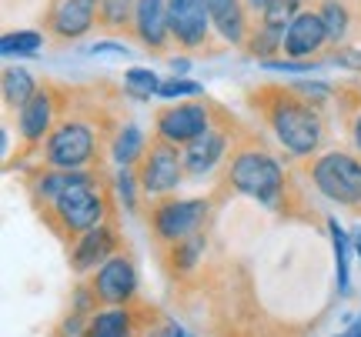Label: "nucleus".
Returning a JSON list of instances; mask_svg holds the SVG:
<instances>
[{"label":"nucleus","instance_id":"f257e3e1","mask_svg":"<svg viewBox=\"0 0 361 337\" xmlns=\"http://www.w3.org/2000/svg\"><path fill=\"white\" fill-rule=\"evenodd\" d=\"M268 120L288 154L311 157L322 147L324 130H322L318 107L308 104V101H301L291 87H284V94H274V101H271V107H268Z\"/></svg>","mask_w":361,"mask_h":337},{"label":"nucleus","instance_id":"f03ea898","mask_svg":"<svg viewBox=\"0 0 361 337\" xmlns=\"http://www.w3.org/2000/svg\"><path fill=\"white\" fill-rule=\"evenodd\" d=\"M228 181H231V187L238 194H247V197H255V201L274 204L284 191V170L268 151L247 147L241 154H234Z\"/></svg>","mask_w":361,"mask_h":337},{"label":"nucleus","instance_id":"7ed1b4c3","mask_svg":"<svg viewBox=\"0 0 361 337\" xmlns=\"http://www.w3.org/2000/svg\"><path fill=\"white\" fill-rule=\"evenodd\" d=\"M311 181L322 197L335 201L341 208L361 204V160L348 151H328L311 164Z\"/></svg>","mask_w":361,"mask_h":337},{"label":"nucleus","instance_id":"20e7f679","mask_svg":"<svg viewBox=\"0 0 361 337\" xmlns=\"http://www.w3.org/2000/svg\"><path fill=\"white\" fill-rule=\"evenodd\" d=\"M54 210L71 234H87L104 224V194L94 174H80L78 181L67 187L64 194L54 201Z\"/></svg>","mask_w":361,"mask_h":337},{"label":"nucleus","instance_id":"39448f33","mask_svg":"<svg viewBox=\"0 0 361 337\" xmlns=\"http://www.w3.org/2000/svg\"><path fill=\"white\" fill-rule=\"evenodd\" d=\"M207 214H211L207 201H161L151 210V227H154V234L161 241L178 244V241L201 231Z\"/></svg>","mask_w":361,"mask_h":337},{"label":"nucleus","instance_id":"423d86ee","mask_svg":"<svg viewBox=\"0 0 361 337\" xmlns=\"http://www.w3.org/2000/svg\"><path fill=\"white\" fill-rule=\"evenodd\" d=\"M184 154H180L178 147L164 137H157L151 147H147V154H144V164L137 170V177H141V187L147 194H168L180 184V174H184Z\"/></svg>","mask_w":361,"mask_h":337},{"label":"nucleus","instance_id":"0eeeda50","mask_svg":"<svg viewBox=\"0 0 361 337\" xmlns=\"http://www.w3.org/2000/svg\"><path fill=\"white\" fill-rule=\"evenodd\" d=\"M94 157V130L80 120H64L47 141V164L57 170H80Z\"/></svg>","mask_w":361,"mask_h":337},{"label":"nucleus","instance_id":"6e6552de","mask_svg":"<svg viewBox=\"0 0 361 337\" xmlns=\"http://www.w3.org/2000/svg\"><path fill=\"white\" fill-rule=\"evenodd\" d=\"M171 13V37L178 40L184 51H197L204 47L207 27H211V13H207L204 0H168Z\"/></svg>","mask_w":361,"mask_h":337},{"label":"nucleus","instance_id":"1a4fd4ad","mask_svg":"<svg viewBox=\"0 0 361 337\" xmlns=\"http://www.w3.org/2000/svg\"><path fill=\"white\" fill-rule=\"evenodd\" d=\"M211 130V114L204 104H178L157 114V137L171 144H191Z\"/></svg>","mask_w":361,"mask_h":337},{"label":"nucleus","instance_id":"9d476101","mask_svg":"<svg viewBox=\"0 0 361 337\" xmlns=\"http://www.w3.org/2000/svg\"><path fill=\"white\" fill-rule=\"evenodd\" d=\"M134 30L151 53H161L171 37L168 0H134Z\"/></svg>","mask_w":361,"mask_h":337},{"label":"nucleus","instance_id":"9b49d317","mask_svg":"<svg viewBox=\"0 0 361 337\" xmlns=\"http://www.w3.org/2000/svg\"><path fill=\"white\" fill-rule=\"evenodd\" d=\"M324 44H328V30H324L318 11H301L284 30V57L308 61L314 53H322Z\"/></svg>","mask_w":361,"mask_h":337},{"label":"nucleus","instance_id":"f8f14e48","mask_svg":"<svg viewBox=\"0 0 361 337\" xmlns=\"http://www.w3.org/2000/svg\"><path fill=\"white\" fill-rule=\"evenodd\" d=\"M134 287H137V271L121 254H114L107 264H101V271L94 277V294L104 304H124V300H130Z\"/></svg>","mask_w":361,"mask_h":337},{"label":"nucleus","instance_id":"ddd939ff","mask_svg":"<svg viewBox=\"0 0 361 337\" xmlns=\"http://www.w3.org/2000/svg\"><path fill=\"white\" fill-rule=\"evenodd\" d=\"M94 24H97V0H64L54 11L51 30L57 37L74 40V37H84Z\"/></svg>","mask_w":361,"mask_h":337},{"label":"nucleus","instance_id":"4468645a","mask_svg":"<svg viewBox=\"0 0 361 337\" xmlns=\"http://www.w3.org/2000/svg\"><path fill=\"white\" fill-rule=\"evenodd\" d=\"M117 250V237L114 231L101 224V227H94L80 237L78 250H74V271H90V267H97V264H107V260L114 257Z\"/></svg>","mask_w":361,"mask_h":337},{"label":"nucleus","instance_id":"2eb2a0df","mask_svg":"<svg viewBox=\"0 0 361 337\" xmlns=\"http://www.w3.org/2000/svg\"><path fill=\"white\" fill-rule=\"evenodd\" d=\"M207 13H211V24L218 27V34L228 44H247V17L241 0H204Z\"/></svg>","mask_w":361,"mask_h":337},{"label":"nucleus","instance_id":"dca6fc26","mask_svg":"<svg viewBox=\"0 0 361 337\" xmlns=\"http://www.w3.org/2000/svg\"><path fill=\"white\" fill-rule=\"evenodd\" d=\"M224 147H228L224 130H207V134H201L197 141L184 144V167L191 170V174H207V170L221 160Z\"/></svg>","mask_w":361,"mask_h":337},{"label":"nucleus","instance_id":"f3484780","mask_svg":"<svg viewBox=\"0 0 361 337\" xmlns=\"http://www.w3.org/2000/svg\"><path fill=\"white\" fill-rule=\"evenodd\" d=\"M51 117H54L51 94L37 91L24 107H20V110H17V127H20V137L30 141V144L40 141V137L51 130Z\"/></svg>","mask_w":361,"mask_h":337},{"label":"nucleus","instance_id":"a211bd4d","mask_svg":"<svg viewBox=\"0 0 361 337\" xmlns=\"http://www.w3.org/2000/svg\"><path fill=\"white\" fill-rule=\"evenodd\" d=\"M87 337H134V317L128 307L101 311L87 324Z\"/></svg>","mask_w":361,"mask_h":337},{"label":"nucleus","instance_id":"6ab92c4d","mask_svg":"<svg viewBox=\"0 0 361 337\" xmlns=\"http://www.w3.org/2000/svg\"><path fill=\"white\" fill-rule=\"evenodd\" d=\"M318 17H322L324 30H328V44H338V47H341V40L348 37V30H351L348 4H345V0H322Z\"/></svg>","mask_w":361,"mask_h":337},{"label":"nucleus","instance_id":"aec40b11","mask_svg":"<svg viewBox=\"0 0 361 337\" xmlns=\"http://www.w3.org/2000/svg\"><path fill=\"white\" fill-rule=\"evenodd\" d=\"M37 91H40L37 80L30 77L24 67H7V70H4V101H7L11 107L20 110V107H24Z\"/></svg>","mask_w":361,"mask_h":337},{"label":"nucleus","instance_id":"412c9836","mask_svg":"<svg viewBox=\"0 0 361 337\" xmlns=\"http://www.w3.org/2000/svg\"><path fill=\"white\" fill-rule=\"evenodd\" d=\"M97 24L104 30H128L134 24V0H97Z\"/></svg>","mask_w":361,"mask_h":337},{"label":"nucleus","instance_id":"4be33fe9","mask_svg":"<svg viewBox=\"0 0 361 337\" xmlns=\"http://www.w3.org/2000/svg\"><path fill=\"white\" fill-rule=\"evenodd\" d=\"M114 160L121 164V167H134V160L137 157L147 154V147H144V134L141 127H134V124H128V127L117 134V141H114Z\"/></svg>","mask_w":361,"mask_h":337},{"label":"nucleus","instance_id":"5701e85b","mask_svg":"<svg viewBox=\"0 0 361 337\" xmlns=\"http://www.w3.org/2000/svg\"><path fill=\"white\" fill-rule=\"evenodd\" d=\"M247 53L258 57V61H271L278 57V51H284V30H274V27H264L261 24L251 37H247Z\"/></svg>","mask_w":361,"mask_h":337},{"label":"nucleus","instance_id":"b1692460","mask_svg":"<svg viewBox=\"0 0 361 337\" xmlns=\"http://www.w3.org/2000/svg\"><path fill=\"white\" fill-rule=\"evenodd\" d=\"M328 231H331V247H335V264H338V294H348V281H351L348 250H351V241H348V234L341 231V224H338L335 217L328 221Z\"/></svg>","mask_w":361,"mask_h":337},{"label":"nucleus","instance_id":"393cba45","mask_svg":"<svg viewBox=\"0 0 361 337\" xmlns=\"http://www.w3.org/2000/svg\"><path fill=\"white\" fill-rule=\"evenodd\" d=\"M301 4H305V0H268V7L261 11V24L274 27V30H288V24L305 11Z\"/></svg>","mask_w":361,"mask_h":337},{"label":"nucleus","instance_id":"a878e982","mask_svg":"<svg viewBox=\"0 0 361 337\" xmlns=\"http://www.w3.org/2000/svg\"><path fill=\"white\" fill-rule=\"evenodd\" d=\"M80 174H84V170H44V177H40V184H37V197H44V201L54 204L71 184L78 181Z\"/></svg>","mask_w":361,"mask_h":337},{"label":"nucleus","instance_id":"bb28decb","mask_svg":"<svg viewBox=\"0 0 361 337\" xmlns=\"http://www.w3.org/2000/svg\"><path fill=\"white\" fill-rule=\"evenodd\" d=\"M40 44H44V37H40L37 30H13V34H4V40H0V51H4V57H11V53H37Z\"/></svg>","mask_w":361,"mask_h":337},{"label":"nucleus","instance_id":"cd10ccee","mask_svg":"<svg viewBox=\"0 0 361 337\" xmlns=\"http://www.w3.org/2000/svg\"><path fill=\"white\" fill-rule=\"evenodd\" d=\"M124 84H128L130 94H137V97H151V94L161 91V84L164 80H157L154 70H147V67H130L128 74H124Z\"/></svg>","mask_w":361,"mask_h":337},{"label":"nucleus","instance_id":"c85d7f7f","mask_svg":"<svg viewBox=\"0 0 361 337\" xmlns=\"http://www.w3.org/2000/svg\"><path fill=\"white\" fill-rule=\"evenodd\" d=\"M137 187H141L137 170H130V167L117 170V197H121V204H124L128 210L137 208Z\"/></svg>","mask_w":361,"mask_h":337},{"label":"nucleus","instance_id":"c756f323","mask_svg":"<svg viewBox=\"0 0 361 337\" xmlns=\"http://www.w3.org/2000/svg\"><path fill=\"white\" fill-rule=\"evenodd\" d=\"M201 250H204V237L201 234H191V237H184L174 244V264H178L180 271H188L194 260L201 257Z\"/></svg>","mask_w":361,"mask_h":337},{"label":"nucleus","instance_id":"7c9ffc66","mask_svg":"<svg viewBox=\"0 0 361 337\" xmlns=\"http://www.w3.org/2000/svg\"><path fill=\"white\" fill-rule=\"evenodd\" d=\"M204 91L197 80H184V77H171L161 84V91L157 97H168V101H178V97H197V94Z\"/></svg>","mask_w":361,"mask_h":337},{"label":"nucleus","instance_id":"2f4dec72","mask_svg":"<svg viewBox=\"0 0 361 337\" xmlns=\"http://www.w3.org/2000/svg\"><path fill=\"white\" fill-rule=\"evenodd\" d=\"M261 67H268V70H284V74H308L314 70V61H298V57H271V61H261Z\"/></svg>","mask_w":361,"mask_h":337},{"label":"nucleus","instance_id":"473e14b6","mask_svg":"<svg viewBox=\"0 0 361 337\" xmlns=\"http://www.w3.org/2000/svg\"><path fill=\"white\" fill-rule=\"evenodd\" d=\"M291 91H295L301 101H308V104H318V101H328V97H331V87L322 84V80H301Z\"/></svg>","mask_w":361,"mask_h":337},{"label":"nucleus","instance_id":"72a5a7b5","mask_svg":"<svg viewBox=\"0 0 361 337\" xmlns=\"http://www.w3.org/2000/svg\"><path fill=\"white\" fill-rule=\"evenodd\" d=\"M328 64L348 67V70H361V51L358 47H335V53L328 57Z\"/></svg>","mask_w":361,"mask_h":337},{"label":"nucleus","instance_id":"f704fd0d","mask_svg":"<svg viewBox=\"0 0 361 337\" xmlns=\"http://www.w3.org/2000/svg\"><path fill=\"white\" fill-rule=\"evenodd\" d=\"M90 53H94V57H130V51L124 44H111V40H107V44H94Z\"/></svg>","mask_w":361,"mask_h":337},{"label":"nucleus","instance_id":"c9c22d12","mask_svg":"<svg viewBox=\"0 0 361 337\" xmlns=\"http://www.w3.org/2000/svg\"><path fill=\"white\" fill-rule=\"evenodd\" d=\"M168 67H171V74H174V77H184V74L191 70V61H188V57H171Z\"/></svg>","mask_w":361,"mask_h":337},{"label":"nucleus","instance_id":"e433bc0d","mask_svg":"<svg viewBox=\"0 0 361 337\" xmlns=\"http://www.w3.org/2000/svg\"><path fill=\"white\" fill-rule=\"evenodd\" d=\"M351 141H355V147H358V154H361V114L351 120Z\"/></svg>","mask_w":361,"mask_h":337},{"label":"nucleus","instance_id":"4c0bfd02","mask_svg":"<svg viewBox=\"0 0 361 337\" xmlns=\"http://www.w3.org/2000/svg\"><path fill=\"white\" fill-rule=\"evenodd\" d=\"M351 250H355V254L361 257V224L355 227V234H351Z\"/></svg>","mask_w":361,"mask_h":337},{"label":"nucleus","instance_id":"58836bf2","mask_svg":"<svg viewBox=\"0 0 361 337\" xmlns=\"http://www.w3.org/2000/svg\"><path fill=\"white\" fill-rule=\"evenodd\" d=\"M338 337H361V317H358V321H355V324L348 327V331H345V334H338Z\"/></svg>","mask_w":361,"mask_h":337},{"label":"nucleus","instance_id":"ea45409f","mask_svg":"<svg viewBox=\"0 0 361 337\" xmlns=\"http://www.w3.org/2000/svg\"><path fill=\"white\" fill-rule=\"evenodd\" d=\"M164 334H168V337H191L188 331H184V327H178V324H171L168 331H164Z\"/></svg>","mask_w":361,"mask_h":337},{"label":"nucleus","instance_id":"a19ab883","mask_svg":"<svg viewBox=\"0 0 361 337\" xmlns=\"http://www.w3.org/2000/svg\"><path fill=\"white\" fill-rule=\"evenodd\" d=\"M247 4H251L255 11H264V7H268V0H247Z\"/></svg>","mask_w":361,"mask_h":337},{"label":"nucleus","instance_id":"79ce46f5","mask_svg":"<svg viewBox=\"0 0 361 337\" xmlns=\"http://www.w3.org/2000/svg\"><path fill=\"white\" fill-rule=\"evenodd\" d=\"M147 337H168V334H147Z\"/></svg>","mask_w":361,"mask_h":337}]
</instances>
